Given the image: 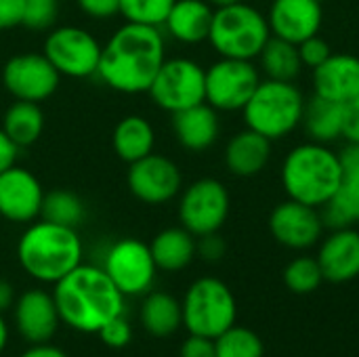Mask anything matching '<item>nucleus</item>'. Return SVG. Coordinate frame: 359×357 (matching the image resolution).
<instances>
[{
    "label": "nucleus",
    "instance_id": "f257e3e1",
    "mask_svg": "<svg viewBox=\"0 0 359 357\" xmlns=\"http://www.w3.org/2000/svg\"><path fill=\"white\" fill-rule=\"evenodd\" d=\"M166 61V36L162 27L126 23L101 46L97 78L122 95L147 93L158 69Z\"/></svg>",
    "mask_w": 359,
    "mask_h": 357
},
{
    "label": "nucleus",
    "instance_id": "f03ea898",
    "mask_svg": "<svg viewBox=\"0 0 359 357\" xmlns=\"http://www.w3.org/2000/svg\"><path fill=\"white\" fill-rule=\"evenodd\" d=\"M53 299L61 324L84 335H97L103 324L124 316L126 309V297L103 267L88 263H80L53 284Z\"/></svg>",
    "mask_w": 359,
    "mask_h": 357
},
{
    "label": "nucleus",
    "instance_id": "7ed1b4c3",
    "mask_svg": "<svg viewBox=\"0 0 359 357\" xmlns=\"http://www.w3.org/2000/svg\"><path fill=\"white\" fill-rule=\"evenodd\" d=\"M84 244L74 227L46 219L27 223L17 240V261L21 269L40 284H57L82 263Z\"/></svg>",
    "mask_w": 359,
    "mask_h": 357
},
{
    "label": "nucleus",
    "instance_id": "20e7f679",
    "mask_svg": "<svg viewBox=\"0 0 359 357\" xmlns=\"http://www.w3.org/2000/svg\"><path fill=\"white\" fill-rule=\"evenodd\" d=\"M341 158L326 143H303L282 164V185L290 200L322 208L341 187Z\"/></svg>",
    "mask_w": 359,
    "mask_h": 357
},
{
    "label": "nucleus",
    "instance_id": "39448f33",
    "mask_svg": "<svg viewBox=\"0 0 359 357\" xmlns=\"http://www.w3.org/2000/svg\"><path fill=\"white\" fill-rule=\"evenodd\" d=\"M269 38V21L259 8L242 0L215 8L208 42L221 57L252 61Z\"/></svg>",
    "mask_w": 359,
    "mask_h": 357
},
{
    "label": "nucleus",
    "instance_id": "423d86ee",
    "mask_svg": "<svg viewBox=\"0 0 359 357\" xmlns=\"http://www.w3.org/2000/svg\"><path fill=\"white\" fill-rule=\"evenodd\" d=\"M305 99L294 82L261 80L248 103L244 105L246 128L257 130L269 141L284 139L303 120Z\"/></svg>",
    "mask_w": 359,
    "mask_h": 357
},
{
    "label": "nucleus",
    "instance_id": "0eeeda50",
    "mask_svg": "<svg viewBox=\"0 0 359 357\" xmlns=\"http://www.w3.org/2000/svg\"><path fill=\"white\" fill-rule=\"evenodd\" d=\"M183 326L189 335L217 339L236 324L238 303L229 286L219 278L196 280L183 301Z\"/></svg>",
    "mask_w": 359,
    "mask_h": 357
},
{
    "label": "nucleus",
    "instance_id": "6e6552de",
    "mask_svg": "<svg viewBox=\"0 0 359 357\" xmlns=\"http://www.w3.org/2000/svg\"><path fill=\"white\" fill-rule=\"evenodd\" d=\"M101 42L97 36L80 25H59L48 29L42 53L63 78H93L97 76L101 59Z\"/></svg>",
    "mask_w": 359,
    "mask_h": 357
},
{
    "label": "nucleus",
    "instance_id": "1a4fd4ad",
    "mask_svg": "<svg viewBox=\"0 0 359 357\" xmlns=\"http://www.w3.org/2000/svg\"><path fill=\"white\" fill-rule=\"evenodd\" d=\"M147 95L156 107L177 114L206 101V69L187 57H172L158 69Z\"/></svg>",
    "mask_w": 359,
    "mask_h": 357
},
{
    "label": "nucleus",
    "instance_id": "9d476101",
    "mask_svg": "<svg viewBox=\"0 0 359 357\" xmlns=\"http://www.w3.org/2000/svg\"><path fill=\"white\" fill-rule=\"evenodd\" d=\"M179 223L191 236L217 234L229 217V191L212 177L189 183L179 194Z\"/></svg>",
    "mask_w": 359,
    "mask_h": 357
},
{
    "label": "nucleus",
    "instance_id": "9b49d317",
    "mask_svg": "<svg viewBox=\"0 0 359 357\" xmlns=\"http://www.w3.org/2000/svg\"><path fill=\"white\" fill-rule=\"evenodd\" d=\"M101 267L124 297L147 295L158 276L149 244L137 238H122L114 242L105 250Z\"/></svg>",
    "mask_w": 359,
    "mask_h": 357
},
{
    "label": "nucleus",
    "instance_id": "f8f14e48",
    "mask_svg": "<svg viewBox=\"0 0 359 357\" xmlns=\"http://www.w3.org/2000/svg\"><path fill=\"white\" fill-rule=\"evenodd\" d=\"M259 82L252 61L221 57L206 69V103L217 112H242Z\"/></svg>",
    "mask_w": 359,
    "mask_h": 357
},
{
    "label": "nucleus",
    "instance_id": "ddd939ff",
    "mask_svg": "<svg viewBox=\"0 0 359 357\" xmlns=\"http://www.w3.org/2000/svg\"><path fill=\"white\" fill-rule=\"evenodd\" d=\"M128 191L147 206H162L175 200L183 189V175L175 160L151 151L149 156L128 164Z\"/></svg>",
    "mask_w": 359,
    "mask_h": 357
},
{
    "label": "nucleus",
    "instance_id": "4468645a",
    "mask_svg": "<svg viewBox=\"0 0 359 357\" xmlns=\"http://www.w3.org/2000/svg\"><path fill=\"white\" fill-rule=\"evenodd\" d=\"M59 82L61 76L44 53L13 55L2 67V84L17 101H46L57 93Z\"/></svg>",
    "mask_w": 359,
    "mask_h": 357
},
{
    "label": "nucleus",
    "instance_id": "2eb2a0df",
    "mask_svg": "<svg viewBox=\"0 0 359 357\" xmlns=\"http://www.w3.org/2000/svg\"><path fill=\"white\" fill-rule=\"evenodd\" d=\"M44 187L25 166H11L0 173V217L8 223L27 225L40 219Z\"/></svg>",
    "mask_w": 359,
    "mask_h": 357
},
{
    "label": "nucleus",
    "instance_id": "dca6fc26",
    "mask_svg": "<svg viewBox=\"0 0 359 357\" xmlns=\"http://www.w3.org/2000/svg\"><path fill=\"white\" fill-rule=\"evenodd\" d=\"M13 320L19 337L29 345L50 343L61 324L53 292L44 288L21 292L13 305Z\"/></svg>",
    "mask_w": 359,
    "mask_h": 357
},
{
    "label": "nucleus",
    "instance_id": "f3484780",
    "mask_svg": "<svg viewBox=\"0 0 359 357\" xmlns=\"http://www.w3.org/2000/svg\"><path fill=\"white\" fill-rule=\"evenodd\" d=\"M324 221L322 215L307 204L297 200H286L271 210L269 231L286 248L307 250L322 238Z\"/></svg>",
    "mask_w": 359,
    "mask_h": 357
},
{
    "label": "nucleus",
    "instance_id": "a211bd4d",
    "mask_svg": "<svg viewBox=\"0 0 359 357\" xmlns=\"http://www.w3.org/2000/svg\"><path fill=\"white\" fill-rule=\"evenodd\" d=\"M322 17L324 11L320 0H273L267 21L271 36L301 44L320 32Z\"/></svg>",
    "mask_w": 359,
    "mask_h": 357
},
{
    "label": "nucleus",
    "instance_id": "6ab92c4d",
    "mask_svg": "<svg viewBox=\"0 0 359 357\" xmlns=\"http://www.w3.org/2000/svg\"><path fill=\"white\" fill-rule=\"evenodd\" d=\"M324 280L332 284H345L359 276V231L353 227L332 229L322 242L318 252Z\"/></svg>",
    "mask_w": 359,
    "mask_h": 357
},
{
    "label": "nucleus",
    "instance_id": "aec40b11",
    "mask_svg": "<svg viewBox=\"0 0 359 357\" xmlns=\"http://www.w3.org/2000/svg\"><path fill=\"white\" fill-rule=\"evenodd\" d=\"M316 95L328 101L347 103L359 95V57L351 53H332L313 69Z\"/></svg>",
    "mask_w": 359,
    "mask_h": 357
},
{
    "label": "nucleus",
    "instance_id": "412c9836",
    "mask_svg": "<svg viewBox=\"0 0 359 357\" xmlns=\"http://www.w3.org/2000/svg\"><path fill=\"white\" fill-rule=\"evenodd\" d=\"M172 133L181 147L189 151H204L219 139V114L206 101L172 114Z\"/></svg>",
    "mask_w": 359,
    "mask_h": 357
},
{
    "label": "nucleus",
    "instance_id": "4be33fe9",
    "mask_svg": "<svg viewBox=\"0 0 359 357\" xmlns=\"http://www.w3.org/2000/svg\"><path fill=\"white\" fill-rule=\"evenodd\" d=\"M215 8L206 0H175L162 32L181 44H200L208 40Z\"/></svg>",
    "mask_w": 359,
    "mask_h": 357
},
{
    "label": "nucleus",
    "instance_id": "5701e85b",
    "mask_svg": "<svg viewBox=\"0 0 359 357\" xmlns=\"http://www.w3.org/2000/svg\"><path fill=\"white\" fill-rule=\"evenodd\" d=\"M271 158V141L252 128L236 133L225 147V166L233 177L259 175Z\"/></svg>",
    "mask_w": 359,
    "mask_h": 357
},
{
    "label": "nucleus",
    "instance_id": "b1692460",
    "mask_svg": "<svg viewBox=\"0 0 359 357\" xmlns=\"http://www.w3.org/2000/svg\"><path fill=\"white\" fill-rule=\"evenodd\" d=\"M111 147L122 162L133 164L154 151L156 130L145 116L128 114L122 120H118V124L114 126Z\"/></svg>",
    "mask_w": 359,
    "mask_h": 357
},
{
    "label": "nucleus",
    "instance_id": "393cba45",
    "mask_svg": "<svg viewBox=\"0 0 359 357\" xmlns=\"http://www.w3.org/2000/svg\"><path fill=\"white\" fill-rule=\"evenodd\" d=\"M151 257L156 261L158 271H181L191 265L196 259V236H191L185 227H166L158 231L149 244Z\"/></svg>",
    "mask_w": 359,
    "mask_h": 357
},
{
    "label": "nucleus",
    "instance_id": "a878e982",
    "mask_svg": "<svg viewBox=\"0 0 359 357\" xmlns=\"http://www.w3.org/2000/svg\"><path fill=\"white\" fill-rule=\"evenodd\" d=\"M143 297L145 299L139 309V320L143 330L156 339L172 337L183 326L181 301H177L170 292H162V290H149Z\"/></svg>",
    "mask_w": 359,
    "mask_h": 357
},
{
    "label": "nucleus",
    "instance_id": "bb28decb",
    "mask_svg": "<svg viewBox=\"0 0 359 357\" xmlns=\"http://www.w3.org/2000/svg\"><path fill=\"white\" fill-rule=\"evenodd\" d=\"M2 130L6 137L19 147L34 145L44 130V114L38 103L32 101H17L8 105V109L2 116Z\"/></svg>",
    "mask_w": 359,
    "mask_h": 357
},
{
    "label": "nucleus",
    "instance_id": "cd10ccee",
    "mask_svg": "<svg viewBox=\"0 0 359 357\" xmlns=\"http://www.w3.org/2000/svg\"><path fill=\"white\" fill-rule=\"evenodd\" d=\"M301 124H305L307 135L316 143L337 141L343 135V103L313 95L311 101H305Z\"/></svg>",
    "mask_w": 359,
    "mask_h": 357
},
{
    "label": "nucleus",
    "instance_id": "c85d7f7f",
    "mask_svg": "<svg viewBox=\"0 0 359 357\" xmlns=\"http://www.w3.org/2000/svg\"><path fill=\"white\" fill-rule=\"evenodd\" d=\"M259 57H261V67L269 80L294 82L303 69L299 46L278 36H271L267 40Z\"/></svg>",
    "mask_w": 359,
    "mask_h": 357
},
{
    "label": "nucleus",
    "instance_id": "c756f323",
    "mask_svg": "<svg viewBox=\"0 0 359 357\" xmlns=\"http://www.w3.org/2000/svg\"><path fill=\"white\" fill-rule=\"evenodd\" d=\"M40 219L78 229L86 219L84 200L69 189H53L44 194Z\"/></svg>",
    "mask_w": 359,
    "mask_h": 357
},
{
    "label": "nucleus",
    "instance_id": "7c9ffc66",
    "mask_svg": "<svg viewBox=\"0 0 359 357\" xmlns=\"http://www.w3.org/2000/svg\"><path fill=\"white\" fill-rule=\"evenodd\" d=\"M217 357H263L265 347L261 337L244 326H231L215 339Z\"/></svg>",
    "mask_w": 359,
    "mask_h": 357
},
{
    "label": "nucleus",
    "instance_id": "2f4dec72",
    "mask_svg": "<svg viewBox=\"0 0 359 357\" xmlns=\"http://www.w3.org/2000/svg\"><path fill=\"white\" fill-rule=\"evenodd\" d=\"M118 15L126 23L162 27L175 0H118Z\"/></svg>",
    "mask_w": 359,
    "mask_h": 357
},
{
    "label": "nucleus",
    "instance_id": "473e14b6",
    "mask_svg": "<svg viewBox=\"0 0 359 357\" xmlns=\"http://www.w3.org/2000/svg\"><path fill=\"white\" fill-rule=\"evenodd\" d=\"M324 282L322 267L313 257H297L284 269V284L294 295H309Z\"/></svg>",
    "mask_w": 359,
    "mask_h": 357
},
{
    "label": "nucleus",
    "instance_id": "72a5a7b5",
    "mask_svg": "<svg viewBox=\"0 0 359 357\" xmlns=\"http://www.w3.org/2000/svg\"><path fill=\"white\" fill-rule=\"evenodd\" d=\"M59 15V0H23L21 25L27 29H50Z\"/></svg>",
    "mask_w": 359,
    "mask_h": 357
},
{
    "label": "nucleus",
    "instance_id": "f704fd0d",
    "mask_svg": "<svg viewBox=\"0 0 359 357\" xmlns=\"http://www.w3.org/2000/svg\"><path fill=\"white\" fill-rule=\"evenodd\" d=\"M343 179L337 191L359 202V143H347V147L339 154Z\"/></svg>",
    "mask_w": 359,
    "mask_h": 357
},
{
    "label": "nucleus",
    "instance_id": "c9c22d12",
    "mask_svg": "<svg viewBox=\"0 0 359 357\" xmlns=\"http://www.w3.org/2000/svg\"><path fill=\"white\" fill-rule=\"evenodd\" d=\"M97 335H99L101 343L109 349H124L133 341V328L124 316H118V318L109 320L107 324H103Z\"/></svg>",
    "mask_w": 359,
    "mask_h": 357
},
{
    "label": "nucleus",
    "instance_id": "e433bc0d",
    "mask_svg": "<svg viewBox=\"0 0 359 357\" xmlns=\"http://www.w3.org/2000/svg\"><path fill=\"white\" fill-rule=\"evenodd\" d=\"M297 46H299V55H301L303 65H307V67H311V69H316L318 65H322V63L332 55L330 44H328L324 38H320L318 34L311 36V38H307V40H303V42L297 44Z\"/></svg>",
    "mask_w": 359,
    "mask_h": 357
},
{
    "label": "nucleus",
    "instance_id": "4c0bfd02",
    "mask_svg": "<svg viewBox=\"0 0 359 357\" xmlns=\"http://www.w3.org/2000/svg\"><path fill=\"white\" fill-rule=\"evenodd\" d=\"M227 252V244L225 240L217 234H208V236H200L196 240V255L202 257L204 261L208 263H215V261H221Z\"/></svg>",
    "mask_w": 359,
    "mask_h": 357
},
{
    "label": "nucleus",
    "instance_id": "58836bf2",
    "mask_svg": "<svg viewBox=\"0 0 359 357\" xmlns=\"http://www.w3.org/2000/svg\"><path fill=\"white\" fill-rule=\"evenodd\" d=\"M78 8L90 19H111L118 15V0H76Z\"/></svg>",
    "mask_w": 359,
    "mask_h": 357
},
{
    "label": "nucleus",
    "instance_id": "ea45409f",
    "mask_svg": "<svg viewBox=\"0 0 359 357\" xmlns=\"http://www.w3.org/2000/svg\"><path fill=\"white\" fill-rule=\"evenodd\" d=\"M343 139L347 143H359V95L343 103Z\"/></svg>",
    "mask_w": 359,
    "mask_h": 357
},
{
    "label": "nucleus",
    "instance_id": "a19ab883",
    "mask_svg": "<svg viewBox=\"0 0 359 357\" xmlns=\"http://www.w3.org/2000/svg\"><path fill=\"white\" fill-rule=\"evenodd\" d=\"M179 357H217V351H215V339L189 335V337L183 341V345H181Z\"/></svg>",
    "mask_w": 359,
    "mask_h": 357
},
{
    "label": "nucleus",
    "instance_id": "79ce46f5",
    "mask_svg": "<svg viewBox=\"0 0 359 357\" xmlns=\"http://www.w3.org/2000/svg\"><path fill=\"white\" fill-rule=\"evenodd\" d=\"M23 0H0V32L21 25Z\"/></svg>",
    "mask_w": 359,
    "mask_h": 357
},
{
    "label": "nucleus",
    "instance_id": "37998d69",
    "mask_svg": "<svg viewBox=\"0 0 359 357\" xmlns=\"http://www.w3.org/2000/svg\"><path fill=\"white\" fill-rule=\"evenodd\" d=\"M19 158V147L6 137V133L0 126V173H4L6 168L15 166Z\"/></svg>",
    "mask_w": 359,
    "mask_h": 357
},
{
    "label": "nucleus",
    "instance_id": "c03bdc74",
    "mask_svg": "<svg viewBox=\"0 0 359 357\" xmlns=\"http://www.w3.org/2000/svg\"><path fill=\"white\" fill-rule=\"evenodd\" d=\"M19 357H67V353L50 343H42V345H32Z\"/></svg>",
    "mask_w": 359,
    "mask_h": 357
},
{
    "label": "nucleus",
    "instance_id": "a18cd8bd",
    "mask_svg": "<svg viewBox=\"0 0 359 357\" xmlns=\"http://www.w3.org/2000/svg\"><path fill=\"white\" fill-rule=\"evenodd\" d=\"M15 290L6 280H0V314H4L6 309H11L15 305Z\"/></svg>",
    "mask_w": 359,
    "mask_h": 357
},
{
    "label": "nucleus",
    "instance_id": "49530a36",
    "mask_svg": "<svg viewBox=\"0 0 359 357\" xmlns=\"http://www.w3.org/2000/svg\"><path fill=\"white\" fill-rule=\"evenodd\" d=\"M8 337H11V332H8V324H6L4 316L0 314V353L6 349V345H8Z\"/></svg>",
    "mask_w": 359,
    "mask_h": 357
},
{
    "label": "nucleus",
    "instance_id": "de8ad7c7",
    "mask_svg": "<svg viewBox=\"0 0 359 357\" xmlns=\"http://www.w3.org/2000/svg\"><path fill=\"white\" fill-rule=\"evenodd\" d=\"M210 6L219 8V6H227V4H233V2H240V0H206Z\"/></svg>",
    "mask_w": 359,
    "mask_h": 357
}]
</instances>
